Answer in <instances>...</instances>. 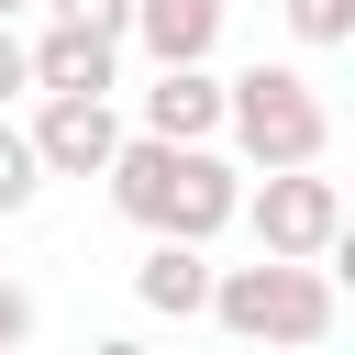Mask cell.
Segmentation results:
<instances>
[{
    "label": "cell",
    "mask_w": 355,
    "mask_h": 355,
    "mask_svg": "<svg viewBox=\"0 0 355 355\" xmlns=\"http://www.w3.org/2000/svg\"><path fill=\"white\" fill-rule=\"evenodd\" d=\"M244 222H255V244H266V255H322V244H333V222H344V189H333V178H311V166H266V189L244 200Z\"/></svg>",
    "instance_id": "obj_4"
},
{
    "label": "cell",
    "mask_w": 355,
    "mask_h": 355,
    "mask_svg": "<svg viewBox=\"0 0 355 355\" xmlns=\"http://www.w3.org/2000/svg\"><path fill=\"white\" fill-rule=\"evenodd\" d=\"M22 89H33V55H22V44H11V22H0V111H11Z\"/></svg>",
    "instance_id": "obj_15"
},
{
    "label": "cell",
    "mask_w": 355,
    "mask_h": 355,
    "mask_svg": "<svg viewBox=\"0 0 355 355\" xmlns=\"http://www.w3.org/2000/svg\"><path fill=\"white\" fill-rule=\"evenodd\" d=\"M288 33L300 44H355V0H288Z\"/></svg>",
    "instance_id": "obj_11"
},
{
    "label": "cell",
    "mask_w": 355,
    "mask_h": 355,
    "mask_svg": "<svg viewBox=\"0 0 355 355\" xmlns=\"http://www.w3.org/2000/svg\"><path fill=\"white\" fill-rule=\"evenodd\" d=\"M211 322L244 344H322L344 322V288L322 277V255H255L211 277Z\"/></svg>",
    "instance_id": "obj_2"
},
{
    "label": "cell",
    "mask_w": 355,
    "mask_h": 355,
    "mask_svg": "<svg viewBox=\"0 0 355 355\" xmlns=\"http://www.w3.org/2000/svg\"><path fill=\"white\" fill-rule=\"evenodd\" d=\"M133 300H144V311H166V322L211 311V255H200L189 233H155V244L133 255Z\"/></svg>",
    "instance_id": "obj_7"
},
{
    "label": "cell",
    "mask_w": 355,
    "mask_h": 355,
    "mask_svg": "<svg viewBox=\"0 0 355 355\" xmlns=\"http://www.w3.org/2000/svg\"><path fill=\"white\" fill-rule=\"evenodd\" d=\"M44 11H55V22H100V33L133 22V0H44Z\"/></svg>",
    "instance_id": "obj_12"
},
{
    "label": "cell",
    "mask_w": 355,
    "mask_h": 355,
    "mask_svg": "<svg viewBox=\"0 0 355 355\" xmlns=\"http://www.w3.org/2000/svg\"><path fill=\"white\" fill-rule=\"evenodd\" d=\"M22 333H33V288H22V277H0V344H22Z\"/></svg>",
    "instance_id": "obj_13"
},
{
    "label": "cell",
    "mask_w": 355,
    "mask_h": 355,
    "mask_svg": "<svg viewBox=\"0 0 355 355\" xmlns=\"http://www.w3.org/2000/svg\"><path fill=\"white\" fill-rule=\"evenodd\" d=\"M11 11H22V0H0V22H11Z\"/></svg>",
    "instance_id": "obj_16"
},
{
    "label": "cell",
    "mask_w": 355,
    "mask_h": 355,
    "mask_svg": "<svg viewBox=\"0 0 355 355\" xmlns=\"http://www.w3.org/2000/svg\"><path fill=\"white\" fill-rule=\"evenodd\" d=\"M155 67H178V55H211L222 44V0H133V22H122Z\"/></svg>",
    "instance_id": "obj_9"
},
{
    "label": "cell",
    "mask_w": 355,
    "mask_h": 355,
    "mask_svg": "<svg viewBox=\"0 0 355 355\" xmlns=\"http://www.w3.org/2000/svg\"><path fill=\"white\" fill-rule=\"evenodd\" d=\"M22 55H33V89H111L122 78V33H100V22H55Z\"/></svg>",
    "instance_id": "obj_8"
},
{
    "label": "cell",
    "mask_w": 355,
    "mask_h": 355,
    "mask_svg": "<svg viewBox=\"0 0 355 355\" xmlns=\"http://www.w3.org/2000/svg\"><path fill=\"white\" fill-rule=\"evenodd\" d=\"M322 255H333V266H322V277H333V288H344V300H355V211H344V222H333V244H322Z\"/></svg>",
    "instance_id": "obj_14"
},
{
    "label": "cell",
    "mask_w": 355,
    "mask_h": 355,
    "mask_svg": "<svg viewBox=\"0 0 355 355\" xmlns=\"http://www.w3.org/2000/svg\"><path fill=\"white\" fill-rule=\"evenodd\" d=\"M33 189H44V155L22 122H0V211H33Z\"/></svg>",
    "instance_id": "obj_10"
},
{
    "label": "cell",
    "mask_w": 355,
    "mask_h": 355,
    "mask_svg": "<svg viewBox=\"0 0 355 355\" xmlns=\"http://www.w3.org/2000/svg\"><path fill=\"white\" fill-rule=\"evenodd\" d=\"M100 178H111L122 222H144V233H189V244H211L222 222H244V178H233L211 144H178V133H122Z\"/></svg>",
    "instance_id": "obj_1"
},
{
    "label": "cell",
    "mask_w": 355,
    "mask_h": 355,
    "mask_svg": "<svg viewBox=\"0 0 355 355\" xmlns=\"http://www.w3.org/2000/svg\"><path fill=\"white\" fill-rule=\"evenodd\" d=\"M111 144H122L111 89H44V111H33V155H44V178H100Z\"/></svg>",
    "instance_id": "obj_5"
},
{
    "label": "cell",
    "mask_w": 355,
    "mask_h": 355,
    "mask_svg": "<svg viewBox=\"0 0 355 355\" xmlns=\"http://www.w3.org/2000/svg\"><path fill=\"white\" fill-rule=\"evenodd\" d=\"M222 133L244 144V166H322L333 111L300 67H244V78H222Z\"/></svg>",
    "instance_id": "obj_3"
},
{
    "label": "cell",
    "mask_w": 355,
    "mask_h": 355,
    "mask_svg": "<svg viewBox=\"0 0 355 355\" xmlns=\"http://www.w3.org/2000/svg\"><path fill=\"white\" fill-rule=\"evenodd\" d=\"M144 133H178V144H211V133H222V78H211L200 55L155 67V89H144Z\"/></svg>",
    "instance_id": "obj_6"
}]
</instances>
